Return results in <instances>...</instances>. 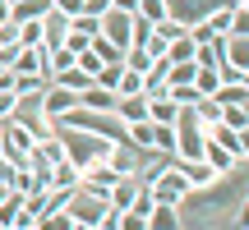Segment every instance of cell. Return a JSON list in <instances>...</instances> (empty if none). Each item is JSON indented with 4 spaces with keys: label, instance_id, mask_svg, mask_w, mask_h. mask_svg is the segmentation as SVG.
<instances>
[{
    "label": "cell",
    "instance_id": "6da1fadb",
    "mask_svg": "<svg viewBox=\"0 0 249 230\" xmlns=\"http://www.w3.org/2000/svg\"><path fill=\"white\" fill-rule=\"evenodd\" d=\"M143 184H148V194H152V203H171V207H185L189 198V184H185V175H180V166H176V157L166 161V166H157L152 170L148 180H143Z\"/></svg>",
    "mask_w": 249,
    "mask_h": 230
},
{
    "label": "cell",
    "instance_id": "7a4b0ae2",
    "mask_svg": "<svg viewBox=\"0 0 249 230\" xmlns=\"http://www.w3.org/2000/svg\"><path fill=\"white\" fill-rule=\"evenodd\" d=\"M65 212H70L74 230H102V221H107V194H97V189H74L70 203H65Z\"/></svg>",
    "mask_w": 249,
    "mask_h": 230
},
{
    "label": "cell",
    "instance_id": "3957f363",
    "mask_svg": "<svg viewBox=\"0 0 249 230\" xmlns=\"http://www.w3.org/2000/svg\"><path fill=\"white\" fill-rule=\"evenodd\" d=\"M33 143H37V133L28 129L23 120H14V115L0 120V157H9L14 166H23V157L33 152Z\"/></svg>",
    "mask_w": 249,
    "mask_h": 230
},
{
    "label": "cell",
    "instance_id": "277c9868",
    "mask_svg": "<svg viewBox=\"0 0 249 230\" xmlns=\"http://www.w3.org/2000/svg\"><path fill=\"white\" fill-rule=\"evenodd\" d=\"M37 106H42L46 120H60V115H70L74 106H79V92H74V88H60V83H46L42 97H37Z\"/></svg>",
    "mask_w": 249,
    "mask_h": 230
},
{
    "label": "cell",
    "instance_id": "5b68a950",
    "mask_svg": "<svg viewBox=\"0 0 249 230\" xmlns=\"http://www.w3.org/2000/svg\"><path fill=\"white\" fill-rule=\"evenodd\" d=\"M9 69H14V74H46V79H51V46H42V42L18 46V55H14Z\"/></svg>",
    "mask_w": 249,
    "mask_h": 230
},
{
    "label": "cell",
    "instance_id": "8992f818",
    "mask_svg": "<svg viewBox=\"0 0 249 230\" xmlns=\"http://www.w3.org/2000/svg\"><path fill=\"white\" fill-rule=\"evenodd\" d=\"M176 166H180V175H185L189 194H208V189H217V184H222V175H217V170L208 166L203 157H194V161H176Z\"/></svg>",
    "mask_w": 249,
    "mask_h": 230
},
{
    "label": "cell",
    "instance_id": "52a82bcc",
    "mask_svg": "<svg viewBox=\"0 0 249 230\" xmlns=\"http://www.w3.org/2000/svg\"><path fill=\"white\" fill-rule=\"evenodd\" d=\"M222 5H231V0H166V14L189 28V23H198L203 14H213V9H222Z\"/></svg>",
    "mask_w": 249,
    "mask_h": 230
},
{
    "label": "cell",
    "instance_id": "ba28073f",
    "mask_svg": "<svg viewBox=\"0 0 249 230\" xmlns=\"http://www.w3.org/2000/svg\"><path fill=\"white\" fill-rule=\"evenodd\" d=\"M143 152H157V157H176V124L148 120V138H143Z\"/></svg>",
    "mask_w": 249,
    "mask_h": 230
},
{
    "label": "cell",
    "instance_id": "9c48e42d",
    "mask_svg": "<svg viewBox=\"0 0 249 230\" xmlns=\"http://www.w3.org/2000/svg\"><path fill=\"white\" fill-rule=\"evenodd\" d=\"M37 23H42V46H51V51H55V46H65V33H70V14H60V9L51 5L42 18H37Z\"/></svg>",
    "mask_w": 249,
    "mask_h": 230
},
{
    "label": "cell",
    "instance_id": "30bf717a",
    "mask_svg": "<svg viewBox=\"0 0 249 230\" xmlns=\"http://www.w3.org/2000/svg\"><path fill=\"white\" fill-rule=\"evenodd\" d=\"M102 33L124 51V46H129V33H134V14H124V9H107V14H102Z\"/></svg>",
    "mask_w": 249,
    "mask_h": 230
},
{
    "label": "cell",
    "instance_id": "8fae6325",
    "mask_svg": "<svg viewBox=\"0 0 249 230\" xmlns=\"http://www.w3.org/2000/svg\"><path fill=\"white\" fill-rule=\"evenodd\" d=\"M203 161H208V166H213L222 180H226V175H235V170L245 166V161H235V157H231V152H226L217 138H208V143H203Z\"/></svg>",
    "mask_w": 249,
    "mask_h": 230
},
{
    "label": "cell",
    "instance_id": "7c38bea8",
    "mask_svg": "<svg viewBox=\"0 0 249 230\" xmlns=\"http://www.w3.org/2000/svg\"><path fill=\"white\" fill-rule=\"evenodd\" d=\"M79 106H83V111L111 115V111H116V92H111V88H97V83H88V88H79Z\"/></svg>",
    "mask_w": 249,
    "mask_h": 230
},
{
    "label": "cell",
    "instance_id": "4fadbf2b",
    "mask_svg": "<svg viewBox=\"0 0 249 230\" xmlns=\"http://www.w3.org/2000/svg\"><path fill=\"white\" fill-rule=\"evenodd\" d=\"M208 138H217V143H222V148L231 152L235 161H245V157H249V148H245V138H249V133H240V129H226V124H213V129H208Z\"/></svg>",
    "mask_w": 249,
    "mask_h": 230
},
{
    "label": "cell",
    "instance_id": "5bb4252c",
    "mask_svg": "<svg viewBox=\"0 0 249 230\" xmlns=\"http://www.w3.org/2000/svg\"><path fill=\"white\" fill-rule=\"evenodd\" d=\"M111 115H116L120 124L148 120V97H143V92H139V97H116V111H111Z\"/></svg>",
    "mask_w": 249,
    "mask_h": 230
},
{
    "label": "cell",
    "instance_id": "9a60e30c",
    "mask_svg": "<svg viewBox=\"0 0 249 230\" xmlns=\"http://www.w3.org/2000/svg\"><path fill=\"white\" fill-rule=\"evenodd\" d=\"M180 106L171 101V92H152L148 97V120H161V124H176Z\"/></svg>",
    "mask_w": 249,
    "mask_h": 230
},
{
    "label": "cell",
    "instance_id": "2e32d148",
    "mask_svg": "<svg viewBox=\"0 0 249 230\" xmlns=\"http://www.w3.org/2000/svg\"><path fill=\"white\" fill-rule=\"evenodd\" d=\"M46 9H51V0H14L9 5V18L14 23H28V18H42Z\"/></svg>",
    "mask_w": 249,
    "mask_h": 230
},
{
    "label": "cell",
    "instance_id": "e0dca14e",
    "mask_svg": "<svg viewBox=\"0 0 249 230\" xmlns=\"http://www.w3.org/2000/svg\"><path fill=\"white\" fill-rule=\"evenodd\" d=\"M217 124H226V129H240V133H249V111H245V101H231V106H222Z\"/></svg>",
    "mask_w": 249,
    "mask_h": 230
},
{
    "label": "cell",
    "instance_id": "ac0fdd59",
    "mask_svg": "<svg viewBox=\"0 0 249 230\" xmlns=\"http://www.w3.org/2000/svg\"><path fill=\"white\" fill-rule=\"evenodd\" d=\"M46 74H14V92L18 97H42V88H46Z\"/></svg>",
    "mask_w": 249,
    "mask_h": 230
},
{
    "label": "cell",
    "instance_id": "d6986e66",
    "mask_svg": "<svg viewBox=\"0 0 249 230\" xmlns=\"http://www.w3.org/2000/svg\"><path fill=\"white\" fill-rule=\"evenodd\" d=\"M51 83H60V88H74V92H79V88H88L92 79L79 69V65H65V69H55V74H51Z\"/></svg>",
    "mask_w": 249,
    "mask_h": 230
},
{
    "label": "cell",
    "instance_id": "ffe728a7",
    "mask_svg": "<svg viewBox=\"0 0 249 230\" xmlns=\"http://www.w3.org/2000/svg\"><path fill=\"white\" fill-rule=\"evenodd\" d=\"M217 83H222V79H217V65H198V69H194V92H198V97H213Z\"/></svg>",
    "mask_w": 249,
    "mask_h": 230
},
{
    "label": "cell",
    "instance_id": "44dd1931",
    "mask_svg": "<svg viewBox=\"0 0 249 230\" xmlns=\"http://www.w3.org/2000/svg\"><path fill=\"white\" fill-rule=\"evenodd\" d=\"M222 106H231V101H249V83H217V92H213Z\"/></svg>",
    "mask_w": 249,
    "mask_h": 230
},
{
    "label": "cell",
    "instance_id": "7402d4cb",
    "mask_svg": "<svg viewBox=\"0 0 249 230\" xmlns=\"http://www.w3.org/2000/svg\"><path fill=\"white\" fill-rule=\"evenodd\" d=\"M70 28H74V33H83V37H92V33H102V14H74Z\"/></svg>",
    "mask_w": 249,
    "mask_h": 230
},
{
    "label": "cell",
    "instance_id": "603a6c76",
    "mask_svg": "<svg viewBox=\"0 0 249 230\" xmlns=\"http://www.w3.org/2000/svg\"><path fill=\"white\" fill-rule=\"evenodd\" d=\"M134 14H143L148 23H157V18H166V0H139V9Z\"/></svg>",
    "mask_w": 249,
    "mask_h": 230
},
{
    "label": "cell",
    "instance_id": "cb8c5ba5",
    "mask_svg": "<svg viewBox=\"0 0 249 230\" xmlns=\"http://www.w3.org/2000/svg\"><path fill=\"white\" fill-rule=\"evenodd\" d=\"M217 79L222 83H249V69L245 65H217Z\"/></svg>",
    "mask_w": 249,
    "mask_h": 230
},
{
    "label": "cell",
    "instance_id": "d4e9b609",
    "mask_svg": "<svg viewBox=\"0 0 249 230\" xmlns=\"http://www.w3.org/2000/svg\"><path fill=\"white\" fill-rule=\"evenodd\" d=\"M33 42H42V23L28 18V23H18V46H33Z\"/></svg>",
    "mask_w": 249,
    "mask_h": 230
},
{
    "label": "cell",
    "instance_id": "484cf974",
    "mask_svg": "<svg viewBox=\"0 0 249 230\" xmlns=\"http://www.w3.org/2000/svg\"><path fill=\"white\" fill-rule=\"evenodd\" d=\"M14 111H18V92H14V88H0V120L14 115Z\"/></svg>",
    "mask_w": 249,
    "mask_h": 230
},
{
    "label": "cell",
    "instance_id": "4316f807",
    "mask_svg": "<svg viewBox=\"0 0 249 230\" xmlns=\"http://www.w3.org/2000/svg\"><path fill=\"white\" fill-rule=\"evenodd\" d=\"M120 230H148V221L139 212H120Z\"/></svg>",
    "mask_w": 249,
    "mask_h": 230
},
{
    "label": "cell",
    "instance_id": "83f0119b",
    "mask_svg": "<svg viewBox=\"0 0 249 230\" xmlns=\"http://www.w3.org/2000/svg\"><path fill=\"white\" fill-rule=\"evenodd\" d=\"M111 9H124V14H134V9H139V0H111Z\"/></svg>",
    "mask_w": 249,
    "mask_h": 230
}]
</instances>
